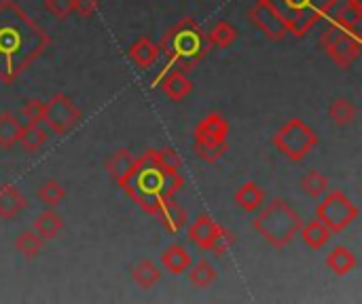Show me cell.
<instances>
[{"label": "cell", "instance_id": "obj_1", "mask_svg": "<svg viewBox=\"0 0 362 304\" xmlns=\"http://www.w3.org/2000/svg\"><path fill=\"white\" fill-rule=\"evenodd\" d=\"M51 44L49 34L13 0H0V83H15Z\"/></svg>", "mask_w": 362, "mask_h": 304}, {"label": "cell", "instance_id": "obj_2", "mask_svg": "<svg viewBox=\"0 0 362 304\" xmlns=\"http://www.w3.org/2000/svg\"><path fill=\"white\" fill-rule=\"evenodd\" d=\"M119 186L140 209L155 216L176 197V193L185 186V180L180 174L163 169L157 161V150L148 148L142 157H136L132 171L119 182Z\"/></svg>", "mask_w": 362, "mask_h": 304}, {"label": "cell", "instance_id": "obj_3", "mask_svg": "<svg viewBox=\"0 0 362 304\" xmlns=\"http://www.w3.org/2000/svg\"><path fill=\"white\" fill-rule=\"evenodd\" d=\"M157 47H159V53H163L168 57L163 72H168L172 68H178V70L195 68L210 51L206 32L191 17H185L174 28H170Z\"/></svg>", "mask_w": 362, "mask_h": 304}, {"label": "cell", "instance_id": "obj_4", "mask_svg": "<svg viewBox=\"0 0 362 304\" xmlns=\"http://www.w3.org/2000/svg\"><path fill=\"white\" fill-rule=\"evenodd\" d=\"M301 224H303L301 216L284 199H274L252 220L255 233L261 235L276 250L286 248L295 239V235L301 231Z\"/></svg>", "mask_w": 362, "mask_h": 304}, {"label": "cell", "instance_id": "obj_5", "mask_svg": "<svg viewBox=\"0 0 362 304\" xmlns=\"http://www.w3.org/2000/svg\"><path fill=\"white\" fill-rule=\"evenodd\" d=\"M284 21L288 34L305 36L339 0H263Z\"/></svg>", "mask_w": 362, "mask_h": 304}, {"label": "cell", "instance_id": "obj_6", "mask_svg": "<svg viewBox=\"0 0 362 304\" xmlns=\"http://www.w3.org/2000/svg\"><path fill=\"white\" fill-rule=\"evenodd\" d=\"M274 146L286 154V159L299 163L318 146V133L305 121L295 116L274 135Z\"/></svg>", "mask_w": 362, "mask_h": 304}, {"label": "cell", "instance_id": "obj_7", "mask_svg": "<svg viewBox=\"0 0 362 304\" xmlns=\"http://www.w3.org/2000/svg\"><path fill=\"white\" fill-rule=\"evenodd\" d=\"M358 207L352 203L350 197L341 190H331L318 205L316 218L331 231V233H341L346 231L356 218H358Z\"/></svg>", "mask_w": 362, "mask_h": 304}, {"label": "cell", "instance_id": "obj_8", "mask_svg": "<svg viewBox=\"0 0 362 304\" xmlns=\"http://www.w3.org/2000/svg\"><path fill=\"white\" fill-rule=\"evenodd\" d=\"M320 47L339 68H350L361 57L362 38L331 23L320 36Z\"/></svg>", "mask_w": 362, "mask_h": 304}, {"label": "cell", "instance_id": "obj_9", "mask_svg": "<svg viewBox=\"0 0 362 304\" xmlns=\"http://www.w3.org/2000/svg\"><path fill=\"white\" fill-rule=\"evenodd\" d=\"M81 118H83V114H81L78 106L64 93H57L49 102H45L42 123L57 135L72 131L81 123Z\"/></svg>", "mask_w": 362, "mask_h": 304}, {"label": "cell", "instance_id": "obj_10", "mask_svg": "<svg viewBox=\"0 0 362 304\" xmlns=\"http://www.w3.org/2000/svg\"><path fill=\"white\" fill-rule=\"evenodd\" d=\"M248 17L272 40H284L288 36V28L284 25V21L263 0H257V4L248 11Z\"/></svg>", "mask_w": 362, "mask_h": 304}, {"label": "cell", "instance_id": "obj_11", "mask_svg": "<svg viewBox=\"0 0 362 304\" xmlns=\"http://www.w3.org/2000/svg\"><path fill=\"white\" fill-rule=\"evenodd\" d=\"M161 85L163 93L172 99V102H182L191 89H193V83L191 78L185 74V70H178V68H172L168 72H161L155 80H153V87Z\"/></svg>", "mask_w": 362, "mask_h": 304}, {"label": "cell", "instance_id": "obj_12", "mask_svg": "<svg viewBox=\"0 0 362 304\" xmlns=\"http://www.w3.org/2000/svg\"><path fill=\"white\" fill-rule=\"evenodd\" d=\"M218 229H221V224L214 222L208 214H199V216L195 218V222L191 224V229H189V239H191L199 250L210 252L212 241H214Z\"/></svg>", "mask_w": 362, "mask_h": 304}, {"label": "cell", "instance_id": "obj_13", "mask_svg": "<svg viewBox=\"0 0 362 304\" xmlns=\"http://www.w3.org/2000/svg\"><path fill=\"white\" fill-rule=\"evenodd\" d=\"M157 218H159V222H161V226L168 231V233H172V235H176V233H180L182 229H185V224L189 222V214H187V209L180 205V203H176L174 199L172 201H168L157 214H155Z\"/></svg>", "mask_w": 362, "mask_h": 304}, {"label": "cell", "instance_id": "obj_14", "mask_svg": "<svg viewBox=\"0 0 362 304\" xmlns=\"http://www.w3.org/2000/svg\"><path fill=\"white\" fill-rule=\"evenodd\" d=\"M233 201H235V205H238L242 212L255 214V212L261 209V205H263V201H265V193L261 190V186H259L257 182H244V184L235 190Z\"/></svg>", "mask_w": 362, "mask_h": 304}, {"label": "cell", "instance_id": "obj_15", "mask_svg": "<svg viewBox=\"0 0 362 304\" xmlns=\"http://www.w3.org/2000/svg\"><path fill=\"white\" fill-rule=\"evenodd\" d=\"M25 205H28L25 197L13 184H6L0 188V218L2 220H15L25 209Z\"/></svg>", "mask_w": 362, "mask_h": 304}, {"label": "cell", "instance_id": "obj_16", "mask_svg": "<svg viewBox=\"0 0 362 304\" xmlns=\"http://www.w3.org/2000/svg\"><path fill=\"white\" fill-rule=\"evenodd\" d=\"M127 55H129V59H132L140 70H146V68H151V66L157 61V57H159L161 53H159V47H157L151 38L142 36V38H138V40L129 47Z\"/></svg>", "mask_w": 362, "mask_h": 304}, {"label": "cell", "instance_id": "obj_17", "mask_svg": "<svg viewBox=\"0 0 362 304\" xmlns=\"http://www.w3.org/2000/svg\"><path fill=\"white\" fill-rule=\"evenodd\" d=\"M193 135L208 138V140H227V135H229V123L225 121L223 114L212 112L204 121H199V125L195 127V133Z\"/></svg>", "mask_w": 362, "mask_h": 304}, {"label": "cell", "instance_id": "obj_18", "mask_svg": "<svg viewBox=\"0 0 362 304\" xmlns=\"http://www.w3.org/2000/svg\"><path fill=\"white\" fill-rule=\"evenodd\" d=\"M301 239H303V243L310 248V250H322L327 243H329V239H331V231L318 220V218H314V220H310L308 224H301Z\"/></svg>", "mask_w": 362, "mask_h": 304}, {"label": "cell", "instance_id": "obj_19", "mask_svg": "<svg viewBox=\"0 0 362 304\" xmlns=\"http://www.w3.org/2000/svg\"><path fill=\"white\" fill-rule=\"evenodd\" d=\"M356 265H358L356 254H354L352 250H348L346 245H337V248L329 254V258H327V267H329L335 275H339V277L350 275V273L356 269Z\"/></svg>", "mask_w": 362, "mask_h": 304}, {"label": "cell", "instance_id": "obj_20", "mask_svg": "<svg viewBox=\"0 0 362 304\" xmlns=\"http://www.w3.org/2000/svg\"><path fill=\"white\" fill-rule=\"evenodd\" d=\"M134 163H136V157H134L129 150L121 148V150H117V152H112V154L108 157V161H106V171H108V176L119 184V182L132 171Z\"/></svg>", "mask_w": 362, "mask_h": 304}, {"label": "cell", "instance_id": "obj_21", "mask_svg": "<svg viewBox=\"0 0 362 304\" xmlns=\"http://www.w3.org/2000/svg\"><path fill=\"white\" fill-rule=\"evenodd\" d=\"M161 265L172 273V275H182L191 267V254L182 245H170L161 254Z\"/></svg>", "mask_w": 362, "mask_h": 304}, {"label": "cell", "instance_id": "obj_22", "mask_svg": "<svg viewBox=\"0 0 362 304\" xmlns=\"http://www.w3.org/2000/svg\"><path fill=\"white\" fill-rule=\"evenodd\" d=\"M193 138H195V152L202 157V161H206L210 165L221 161L229 148L227 140H208V138H199V135H193Z\"/></svg>", "mask_w": 362, "mask_h": 304}, {"label": "cell", "instance_id": "obj_23", "mask_svg": "<svg viewBox=\"0 0 362 304\" xmlns=\"http://www.w3.org/2000/svg\"><path fill=\"white\" fill-rule=\"evenodd\" d=\"M23 125L13 112H0V148L8 150L19 142Z\"/></svg>", "mask_w": 362, "mask_h": 304}, {"label": "cell", "instance_id": "obj_24", "mask_svg": "<svg viewBox=\"0 0 362 304\" xmlns=\"http://www.w3.org/2000/svg\"><path fill=\"white\" fill-rule=\"evenodd\" d=\"M361 21H362V8L358 6H352V4H346L341 11H337L333 15V25L350 32L352 36H361Z\"/></svg>", "mask_w": 362, "mask_h": 304}, {"label": "cell", "instance_id": "obj_25", "mask_svg": "<svg viewBox=\"0 0 362 304\" xmlns=\"http://www.w3.org/2000/svg\"><path fill=\"white\" fill-rule=\"evenodd\" d=\"M356 114H358L356 104H354L352 99H348V97H337V99H333V104L329 106V116H331V118L335 121V125H339V127L352 125V123L356 121Z\"/></svg>", "mask_w": 362, "mask_h": 304}, {"label": "cell", "instance_id": "obj_26", "mask_svg": "<svg viewBox=\"0 0 362 304\" xmlns=\"http://www.w3.org/2000/svg\"><path fill=\"white\" fill-rule=\"evenodd\" d=\"M62 229H64V218L53 209L42 212L34 222V231L42 237V241L57 237V233H62Z\"/></svg>", "mask_w": 362, "mask_h": 304}, {"label": "cell", "instance_id": "obj_27", "mask_svg": "<svg viewBox=\"0 0 362 304\" xmlns=\"http://www.w3.org/2000/svg\"><path fill=\"white\" fill-rule=\"evenodd\" d=\"M132 277H134V281H136L142 290H151V288H155V286L159 284L161 273H159V269L155 267V262L146 258V260H140V262L134 267Z\"/></svg>", "mask_w": 362, "mask_h": 304}, {"label": "cell", "instance_id": "obj_28", "mask_svg": "<svg viewBox=\"0 0 362 304\" xmlns=\"http://www.w3.org/2000/svg\"><path fill=\"white\" fill-rule=\"evenodd\" d=\"M47 140H49V131L42 129L40 123H38V125H25L21 129V135H19L17 144H21V148L28 150V152H36V150H40V146L47 144Z\"/></svg>", "mask_w": 362, "mask_h": 304}, {"label": "cell", "instance_id": "obj_29", "mask_svg": "<svg viewBox=\"0 0 362 304\" xmlns=\"http://www.w3.org/2000/svg\"><path fill=\"white\" fill-rule=\"evenodd\" d=\"M206 36H208L210 47L227 49L229 44H233V42H235V38H238V30H235L229 21H216V23H214V28L210 30V34H206Z\"/></svg>", "mask_w": 362, "mask_h": 304}, {"label": "cell", "instance_id": "obj_30", "mask_svg": "<svg viewBox=\"0 0 362 304\" xmlns=\"http://www.w3.org/2000/svg\"><path fill=\"white\" fill-rule=\"evenodd\" d=\"M15 250H17L23 258L32 260V258H36L38 252L42 250V237H40L36 231H23V233H19L17 239H15Z\"/></svg>", "mask_w": 362, "mask_h": 304}, {"label": "cell", "instance_id": "obj_31", "mask_svg": "<svg viewBox=\"0 0 362 304\" xmlns=\"http://www.w3.org/2000/svg\"><path fill=\"white\" fill-rule=\"evenodd\" d=\"M299 186H301L303 195H308L312 199H318L329 190V178L325 174H320V171H310V174H305L301 178Z\"/></svg>", "mask_w": 362, "mask_h": 304}, {"label": "cell", "instance_id": "obj_32", "mask_svg": "<svg viewBox=\"0 0 362 304\" xmlns=\"http://www.w3.org/2000/svg\"><path fill=\"white\" fill-rule=\"evenodd\" d=\"M38 199L45 203V205H49V207H53V205H59L64 199H66V188L62 186V182H57V180H47V182H42V186L38 188Z\"/></svg>", "mask_w": 362, "mask_h": 304}, {"label": "cell", "instance_id": "obj_33", "mask_svg": "<svg viewBox=\"0 0 362 304\" xmlns=\"http://www.w3.org/2000/svg\"><path fill=\"white\" fill-rule=\"evenodd\" d=\"M191 269V267H189ZM216 269L208 262V260H202V262H197L193 269H191V273H189V279H191V284L193 286H197V288H208L210 284H214L216 281Z\"/></svg>", "mask_w": 362, "mask_h": 304}, {"label": "cell", "instance_id": "obj_34", "mask_svg": "<svg viewBox=\"0 0 362 304\" xmlns=\"http://www.w3.org/2000/svg\"><path fill=\"white\" fill-rule=\"evenodd\" d=\"M42 108H45V102L30 97L21 104V116L28 121V125H38L42 123Z\"/></svg>", "mask_w": 362, "mask_h": 304}, {"label": "cell", "instance_id": "obj_35", "mask_svg": "<svg viewBox=\"0 0 362 304\" xmlns=\"http://www.w3.org/2000/svg\"><path fill=\"white\" fill-rule=\"evenodd\" d=\"M233 245H235V235H233L231 231H227V229L221 226L218 233H216V237H214V241H212L210 252H212L214 256H225Z\"/></svg>", "mask_w": 362, "mask_h": 304}, {"label": "cell", "instance_id": "obj_36", "mask_svg": "<svg viewBox=\"0 0 362 304\" xmlns=\"http://www.w3.org/2000/svg\"><path fill=\"white\" fill-rule=\"evenodd\" d=\"M157 161L163 169L172 171V174H180V167H182V161L178 157V152L174 148H161L157 150Z\"/></svg>", "mask_w": 362, "mask_h": 304}, {"label": "cell", "instance_id": "obj_37", "mask_svg": "<svg viewBox=\"0 0 362 304\" xmlns=\"http://www.w3.org/2000/svg\"><path fill=\"white\" fill-rule=\"evenodd\" d=\"M45 8L55 19H68L74 13V0H45Z\"/></svg>", "mask_w": 362, "mask_h": 304}, {"label": "cell", "instance_id": "obj_38", "mask_svg": "<svg viewBox=\"0 0 362 304\" xmlns=\"http://www.w3.org/2000/svg\"><path fill=\"white\" fill-rule=\"evenodd\" d=\"M98 11V0H74V13L81 17H91Z\"/></svg>", "mask_w": 362, "mask_h": 304}, {"label": "cell", "instance_id": "obj_39", "mask_svg": "<svg viewBox=\"0 0 362 304\" xmlns=\"http://www.w3.org/2000/svg\"><path fill=\"white\" fill-rule=\"evenodd\" d=\"M348 4H352V6H358V8H362V0H346Z\"/></svg>", "mask_w": 362, "mask_h": 304}]
</instances>
